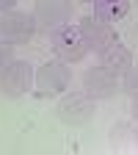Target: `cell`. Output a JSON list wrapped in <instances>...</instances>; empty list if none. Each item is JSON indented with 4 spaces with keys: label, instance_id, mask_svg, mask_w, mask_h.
<instances>
[{
    "label": "cell",
    "instance_id": "cell-1",
    "mask_svg": "<svg viewBox=\"0 0 138 155\" xmlns=\"http://www.w3.org/2000/svg\"><path fill=\"white\" fill-rule=\"evenodd\" d=\"M33 83H36V72L28 61L14 58L6 69H0V94L8 97V100H17V97L28 94Z\"/></svg>",
    "mask_w": 138,
    "mask_h": 155
},
{
    "label": "cell",
    "instance_id": "cell-2",
    "mask_svg": "<svg viewBox=\"0 0 138 155\" xmlns=\"http://www.w3.org/2000/svg\"><path fill=\"white\" fill-rule=\"evenodd\" d=\"M58 119L66 122V125H86L91 116L97 114V100L88 97L86 91H69L64 94L55 105Z\"/></svg>",
    "mask_w": 138,
    "mask_h": 155
},
{
    "label": "cell",
    "instance_id": "cell-3",
    "mask_svg": "<svg viewBox=\"0 0 138 155\" xmlns=\"http://www.w3.org/2000/svg\"><path fill=\"white\" fill-rule=\"evenodd\" d=\"M77 31H80L86 47L94 50L97 55H100L102 50H108L113 42H119V39H116L113 25L102 22V19H100V17H94V14H83V17H80V22H77Z\"/></svg>",
    "mask_w": 138,
    "mask_h": 155
},
{
    "label": "cell",
    "instance_id": "cell-4",
    "mask_svg": "<svg viewBox=\"0 0 138 155\" xmlns=\"http://www.w3.org/2000/svg\"><path fill=\"white\" fill-rule=\"evenodd\" d=\"M50 45H53V53L58 55V61H64V64L83 61L86 53H88L80 31H77L75 25H66V28H61L58 33H53L50 36Z\"/></svg>",
    "mask_w": 138,
    "mask_h": 155
},
{
    "label": "cell",
    "instance_id": "cell-5",
    "mask_svg": "<svg viewBox=\"0 0 138 155\" xmlns=\"http://www.w3.org/2000/svg\"><path fill=\"white\" fill-rule=\"evenodd\" d=\"M33 19H36V28H42L47 36H53V33H58L61 28L69 25L72 3H64V0H44V3L36 6Z\"/></svg>",
    "mask_w": 138,
    "mask_h": 155
},
{
    "label": "cell",
    "instance_id": "cell-6",
    "mask_svg": "<svg viewBox=\"0 0 138 155\" xmlns=\"http://www.w3.org/2000/svg\"><path fill=\"white\" fill-rule=\"evenodd\" d=\"M69 81H72V72H69V67L64 61H58V58L42 64L36 69V89H39L42 97H55V94L66 91Z\"/></svg>",
    "mask_w": 138,
    "mask_h": 155
},
{
    "label": "cell",
    "instance_id": "cell-7",
    "mask_svg": "<svg viewBox=\"0 0 138 155\" xmlns=\"http://www.w3.org/2000/svg\"><path fill=\"white\" fill-rule=\"evenodd\" d=\"M36 33V19L28 11H8L0 14V39L8 45H25L28 39Z\"/></svg>",
    "mask_w": 138,
    "mask_h": 155
},
{
    "label": "cell",
    "instance_id": "cell-8",
    "mask_svg": "<svg viewBox=\"0 0 138 155\" xmlns=\"http://www.w3.org/2000/svg\"><path fill=\"white\" fill-rule=\"evenodd\" d=\"M83 91L94 100H108L119 91V78L105 67H91L83 72Z\"/></svg>",
    "mask_w": 138,
    "mask_h": 155
},
{
    "label": "cell",
    "instance_id": "cell-9",
    "mask_svg": "<svg viewBox=\"0 0 138 155\" xmlns=\"http://www.w3.org/2000/svg\"><path fill=\"white\" fill-rule=\"evenodd\" d=\"M100 67H105L116 78H119V75H127L133 69V53H130V47H124L122 42H113L108 50L100 53Z\"/></svg>",
    "mask_w": 138,
    "mask_h": 155
},
{
    "label": "cell",
    "instance_id": "cell-10",
    "mask_svg": "<svg viewBox=\"0 0 138 155\" xmlns=\"http://www.w3.org/2000/svg\"><path fill=\"white\" fill-rule=\"evenodd\" d=\"M111 144H113L116 152H122V155L135 152V144H138V127H133L130 122H119V125L111 130Z\"/></svg>",
    "mask_w": 138,
    "mask_h": 155
},
{
    "label": "cell",
    "instance_id": "cell-11",
    "mask_svg": "<svg viewBox=\"0 0 138 155\" xmlns=\"http://www.w3.org/2000/svg\"><path fill=\"white\" fill-rule=\"evenodd\" d=\"M127 11H130L127 0H100V3H94V17H100L108 25H113L116 19H122Z\"/></svg>",
    "mask_w": 138,
    "mask_h": 155
},
{
    "label": "cell",
    "instance_id": "cell-12",
    "mask_svg": "<svg viewBox=\"0 0 138 155\" xmlns=\"http://www.w3.org/2000/svg\"><path fill=\"white\" fill-rule=\"evenodd\" d=\"M122 89L133 97V100H138V67H133L127 75H124V81H122Z\"/></svg>",
    "mask_w": 138,
    "mask_h": 155
},
{
    "label": "cell",
    "instance_id": "cell-13",
    "mask_svg": "<svg viewBox=\"0 0 138 155\" xmlns=\"http://www.w3.org/2000/svg\"><path fill=\"white\" fill-rule=\"evenodd\" d=\"M11 61H14V45H8V42L0 39V69H6Z\"/></svg>",
    "mask_w": 138,
    "mask_h": 155
},
{
    "label": "cell",
    "instance_id": "cell-14",
    "mask_svg": "<svg viewBox=\"0 0 138 155\" xmlns=\"http://www.w3.org/2000/svg\"><path fill=\"white\" fill-rule=\"evenodd\" d=\"M14 3H17V0H0V11H3V14L14 11Z\"/></svg>",
    "mask_w": 138,
    "mask_h": 155
},
{
    "label": "cell",
    "instance_id": "cell-15",
    "mask_svg": "<svg viewBox=\"0 0 138 155\" xmlns=\"http://www.w3.org/2000/svg\"><path fill=\"white\" fill-rule=\"evenodd\" d=\"M133 116H135V122H138V100H133Z\"/></svg>",
    "mask_w": 138,
    "mask_h": 155
},
{
    "label": "cell",
    "instance_id": "cell-16",
    "mask_svg": "<svg viewBox=\"0 0 138 155\" xmlns=\"http://www.w3.org/2000/svg\"><path fill=\"white\" fill-rule=\"evenodd\" d=\"M135 152H138V144H135Z\"/></svg>",
    "mask_w": 138,
    "mask_h": 155
}]
</instances>
